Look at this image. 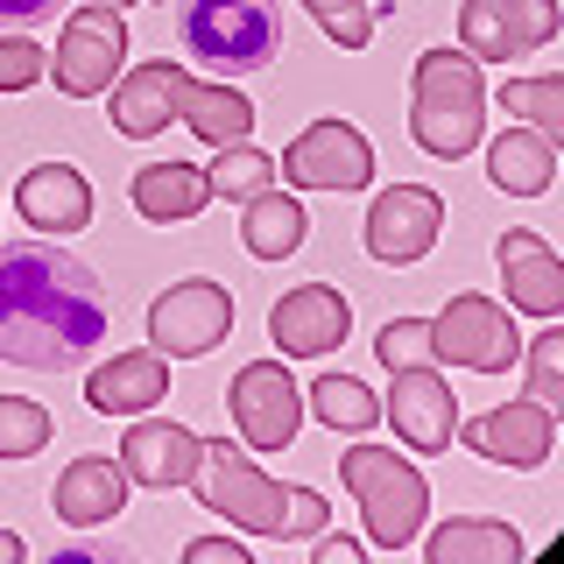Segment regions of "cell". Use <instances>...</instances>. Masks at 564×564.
<instances>
[{"mask_svg":"<svg viewBox=\"0 0 564 564\" xmlns=\"http://www.w3.org/2000/svg\"><path fill=\"white\" fill-rule=\"evenodd\" d=\"M106 339V290L57 240H0V360L70 375Z\"/></svg>","mask_w":564,"mask_h":564,"instance_id":"obj_1","label":"cell"},{"mask_svg":"<svg viewBox=\"0 0 564 564\" xmlns=\"http://www.w3.org/2000/svg\"><path fill=\"white\" fill-rule=\"evenodd\" d=\"M191 487H198V501L212 508V516L254 529V536H275V543L317 536V529H325V516H332L325 494L269 480V473L254 466V452L234 445V437H212V445L198 452V473H191Z\"/></svg>","mask_w":564,"mask_h":564,"instance_id":"obj_2","label":"cell"},{"mask_svg":"<svg viewBox=\"0 0 564 564\" xmlns=\"http://www.w3.org/2000/svg\"><path fill=\"white\" fill-rule=\"evenodd\" d=\"M410 134L423 155L458 163V155L480 149L487 134V85L480 64L466 50H423L416 57V93H410Z\"/></svg>","mask_w":564,"mask_h":564,"instance_id":"obj_3","label":"cell"},{"mask_svg":"<svg viewBox=\"0 0 564 564\" xmlns=\"http://www.w3.org/2000/svg\"><path fill=\"white\" fill-rule=\"evenodd\" d=\"M176 35L219 78H247L282 57V0H176Z\"/></svg>","mask_w":564,"mask_h":564,"instance_id":"obj_4","label":"cell"},{"mask_svg":"<svg viewBox=\"0 0 564 564\" xmlns=\"http://www.w3.org/2000/svg\"><path fill=\"white\" fill-rule=\"evenodd\" d=\"M339 480L352 487V501H360V516H367V543L402 551V543L423 536L431 480H423V466H416L410 452H395V445H352V452H339Z\"/></svg>","mask_w":564,"mask_h":564,"instance_id":"obj_5","label":"cell"},{"mask_svg":"<svg viewBox=\"0 0 564 564\" xmlns=\"http://www.w3.org/2000/svg\"><path fill=\"white\" fill-rule=\"evenodd\" d=\"M120 64H128V22H120V8H106V0H78V8L64 14L57 29V93L64 99H99L106 85L120 78Z\"/></svg>","mask_w":564,"mask_h":564,"instance_id":"obj_6","label":"cell"},{"mask_svg":"<svg viewBox=\"0 0 564 564\" xmlns=\"http://www.w3.org/2000/svg\"><path fill=\"white\" fill-rule=\"evenodd\" d=\"M431 360H452V367H473V375H508L522 360V332L494 296L480 290H458L445 311L431 317Z\"/></svg>","mask_w":564,"mask_h":564,"instance_id":"obj_7","label":"cell"},{"mask_svg":"<svg viewBox=\"0 0 564 564\" xmlns=\"http://www.w3.org/2000/svg\"><path fill=\"white\" fill-rule=\"evenodd\" d=\"M226 402H234L247 452H290V437L304 431V388L290 381L282 352L275 360H247L234 375V388H226Z\"/></svg>","mask_w":564,"mask_h":564,"instance_id":"obj_8","label":"cell"},{"mask_svg":"<svg viewBox=\"0 0 564 564\" xmlns=\"http://www.w3.org/2000/svg\"><path fill=\"white\" fill-rule=\"evenodd\" d=\"M282 184L296 191H367L375 184V149H367V134L352 128V120H311L304 134L282 149Z\"/></svg>","mask_w":564,"mask_h":564,"instance_id":"obj_9","label":"cell"},{"mask_svg":"<svg viewBox=\"0 0 564 564\" xmlns=\"http://www.w3.org/2000/svg\"><path fill=\"white\" fill-rule=\"evenodd\" d=\"M557 29H564L557 0H466V8H458V50H466L473 64L529 57V50H543Z\"/></svg>","mask_w":564,"mask_h":564,"instance_id":"obj_10","label":"cell"},{"mask_svg":"<svg viewBox=\"0 0 564 564\" xmlns=\"http://www.w3.org/2000/svg\"><path fill=\"white\" fill-rule=\"evenodd\" d=\"M234 332V296L219 290V282L191 275V282H170L163 296L149 304V346L163 352V360H198Z\"/></svg>","mask_w":564,"mask_h":564,"instance_id":"obj_11","label":"cell"},{"mask_svg":"<svg viewBox=\"0 0 564 564\" xmlns=\"http://www.w3.org/2000/svg\"><path fill=\"white\" fill-rule=\"evenodd\" d=\"M437 226H445V198L423 184H395L367 205V254L402 269V261H423L437 247Z\"/></svg>","mask_w":564,"mask_h":564,"instance_id":"obj_12","label":"cell"},{"mask_svg":"<svg viewBox=\"0 0 564 564\" xmlns=\"http://www.w3.org/2000/svg\"><path fill=\"white\" fill-rule=\"evenodd\" d=\"M395 375V388H388L381 416H395V437L410 452H452V431H458V395L445 388V375L437 367H388Z\"/></svg>","mask_w":564,"mask_h":564,"instance_id":"obj_13","label":"cell"},{"mask_svg":"<svg viewBox=\"0 0 564 564\" xmlns=\"http://www.w3.org/2000/svg\"><path fill=\"white\" fill-rule=\"evenodd\" d=\"M346 332H352V304L332 282H296L269 311V339H275L282 360H317V352H332Z\"/></svg>","mask_w":564,"mask_h":564,"instance_id":"obj_14","label":"cell"},{"mask_svg":"<svg viewBox=\"0 0 564 564\" xmlns=\"http://www.w3.org/2000/svg\"><path fill=\"white\" fill-rule=\"evenodd\" d=\"M198 452H205L198 431H184V423L141 410L134 431L120 437V473H128V487L170 494V487H191V473H198Z\"/></svg>","mask_w":564,"mask_h":564,"instance_id":"obj_15","label":"cell"},{"mask_svg":"<svg viewBox=\"0 0 564 564\" xmlns=\"http://www.w3.org/2000/svg\"><path fill=\"white\" fill-rule=\"evenodd\" d=\"M191 70L176 64V57H149V64H134L128 78H113L106 93H113V128L128 134V141H149V134H163L176 113H184V93H191Z\"/></svg>","mask_w":564,"mask_h":564,"instance_id":"obj_16","label":"cell"},{"mask_svg":"<svg viewBox=\"0 0 564 564\" xmlns=\"http://www.w3.org/2000/svg\"><path fill=\"white\" fill-rule=\"evenodd\" d=\"M466 445L480 458H494V466L529 473V466H543L551 445H557V410H543V402H529V395L501 402V410H487V416L466 423Z\"/></svg>","mask_w":564,"mask_h":564,"instance_id":"obj_17","label":"cell"},{"mask_svg":"<svg viewBox=\"0 0 564 564\" xmlns=\"http://www.w3.org/2000/svg\"><path fill=\"white\" fill-rule=\"evenodd\" d=\"M494 261H501V282H508V304L516 311H529V317L564 311V261L551 254V240H536L529 226H508Z\"/></svg>","mask_w":564,"mask_h":564,"instance_id":"obj_18","label":"cell"},{"mask_svg":"<svg viewBox=\"0 0 564 564\" xmlns=\"http://www.w3.org/2000/svg\"><path fill=\"white\" fill-rule=\"evenodd\" d=\"M14 212L35 226V234H78V226H93V184H85L70 163H35L22 170V184H14Z\"/></svg>","mask_w":564,"mask_h":564,"instance_id":"obj_19","label":"cell"},{"mask_svg":"<svg viewBox=\"0 0 564 564\" xmlns=\"http://www.w3.org/2000/svg\"><path fill=\"white\" fill-rule=\"evenodd\" d=\"M50 508H57V522H70V529L113 522L120 508H128V473H120V458L78 452V458L57 473V494H50Z\"/></svg>","mask_w":564,"mask_h":564,"instance_id":"obj_20","label":"cell"},{"mask_svg":"<svg viewBox=\"0 0 564 564\" xmlns=\"http://www.w3.org/2000/svg\"><path fill=\"white\" fill-rule=\"evenodd\" d=\"M170 395V367L163 352H113L106 367H93V381H85V402H93L99 416H141L155 410V402Z\"/></svg>","mask_w":564,"mask_h":564,"instance_id":"obj_21","label":"cell"},{"mask_svg":"<svg viewBox=\"0 0 564 564\" xmlns=\"http://www.w3.org/2000/svg\"><path fill=\"white\" fill-rule=\"evenodd\" d=\"M212 205V184H205V170L198 163H141L134 170V212L149 226H184V219H198V212Z\"/></svg>","mask_w":564,"mask_h":564,"instance_id":"obj_22","label":"cell"},{"mask_svg":"<svg viewBox=\"0 0 564 564\" xmlns=\"http://www.w3.org/2000/svg\"><path fill=\"white\" fill-rule=\"evenodd\" d=\"M487 176L508 191V198H543L551 176H557V141L536 134V128H508L487 149Z\"/></svg>","mask_w":564,"mask_h":564,"instance_id":"obj_23","label":"cell"},{"mask_svg":"<svg viewBox=\"0 0 564 564\" xmlns=\"http://www.w3.org/2000/svg\"><path fill=\"white\" fill-rule=\"evenodd\" d=\"M423 557L431 564H516L522 536L508 522H480V516H452L445 529L423 536Z\"/></svg>","mask_w":564,"mask_h":564,"instance_id":"obj_24","label":"cell"},{"mask_svg":"<svg viewBox=\"0 0 564 564\" xmlns=\"http://www.w3.org/2000/svg\"><path fill=\"white\" fill-rule=\"evenodd\" d=\"M247 205V219H240V240H247V254L254 261H282V254H296L304 247V205L290 198V191H254V198H240Z\"/></svg>","mask_w":564,"mask_h":564,"instance_id":"obj_25","label":"cell"},{"mask_svg":"<svg viewBox=\"0 0 564 564\" xmlns=\"http://www.w3.org/2000/svg\"><path fill=\"white\" fill-rule=\"evenodd\" d=\"M176 120H184L198 141H212V149L254 134V106H247L234 85H191V93H184V113H176Z\"/></svg>","mask_w":564,"mask_h":564,"instance_id":"obj_26","label":"cell"},{"mask_svg":"<svg viewBox=\"0 0 564 564\" xmlns=\"http://www.w3.org/2000/svg\"><path fill=\"white\" fill-rule=\"evenodd\" d=\"M304 395H311L317 423H332V431H375V423H381V402L367 395L352 375H317Z\"/></svg>","mask_w":564,"mask_h":564,"instance_id":"obj_27","label":"cell"},{"mask_svg":"<svg viewBox=\"0 0 564 564\" xmlns=\"http://www.w3.org/2000/svg\"><path fill=\"white\" fill-rule=\"evenodd\" d=\"M205 184H212V198H254V191L275 184V155H261L254 141H226L219 163L205 170Z\"/></svg>","mask_w":564,"mask_h":564,"instance_id":"obj_28","label":"cell"},{"mask_svg":"<svg viewBox=\"0 0 564 564\" xmlns=\"http://www.w3.org/2000/svg\"><path fill=\"white\" fill-rule=\"evenodd\" d=\"M501 106H508V113H522V128L564 141V78H557V70H551V78H508L501 85Z\"/></svg>","mask_w":564,"mask_h":564,"instance_id":"obj_29","label":"cell"},{"mask_svg":"<svg viewBox=\"0 0 564 564\" xmlns=\"http://www.w3.org/2000/svg\"><path fill=\"white\" fill-rule=\"evenodd\" d=\"M522 360H529V402L564 410V325H543L536 339H522Z\"/></svg>","mask_w":564,"mask_h":564,"instance_id":"obj_30","label":"cell"},{"mask_svg":"<svg viewBox=\"0 0 564 564\" xmlns=\"http://www.w3.org/2000/svg\"><path fill=\"white\" fill-rule=\"evenodd\" d=\"M50 410L43 402H29V395H0V458H29V452H43L50 445Z\"/></svg>","mask_w":564,"mask_h":564,"instance_id":"obj_31","label":"cell"},{"mask_svg":"<svg viewBox=\"0 0 564 564\" xmlns=\"http://www.w3.org/2000/svg\"><path fill=\"white\" fill-rule=\"evenodd\" d=\"M311 8V22L332 35V43H346V50H367L375 43V8L367 0H304Z\"/></svg>","mask_w":564,"mask_h":564,"instance_id":"obj_32","label":"cell"},{"mask_svg":"<svg viewBox=\"0 0 564 564\" xmlns=\"http://www.w3.org/2000/svg\"><path fill=\"white\" fill-rule=\"evenodd\" d=\"M50 57L29 43V29H8L0 35V93H29V85H43Z\"/></svg>","mask_w":564,"mask_h":564,"instance_id":"obj_33","label":"cell"},{"mask_svg":"<svg viewBox=\"0 0 564 564\" xmlns=\"http://www.w3.org/2000/svg\"><path fill=\"white\" fill-rule=\"evenodd\" d=\"M381 367H410V360H431V317H388L381 325Z\"/></svg>","mask_w":564,"mask_h":564,"instance_id":"obj_34","label":"cell"},{"mask_svg":"<svg viewBox=\"0 0 564 564\" xmlns=\"http://www.w3.org/2000/svg\"><path fill=\"white\" fill-rule=\"evenodd\" d=\"M57 8L64 0H0V29H43L57 22Z\"/></svg>","mask_w":564,"mask_h":564,"instance_id":"obj_35","label":"cell"},{"mask_svg":"<svg viewBox=\"0 0 564 564\" xmlns=\"http://www.w3.org/2000/svg\"><path fill=\"white\" fill-rule=\"evenodd\" d=\"M184 557H191V564H247V551H240L234 536H198Z\"/></svg>","mask_w":564,"mask_h":564,"instance_id":"obj_36","label":"cell"},{"mask_svg":"<svg viewBox=\"0 0 564 564\" xmlns=\"http://www.w3.org/2000/svg\"><path fill=\"white\" fill-rule=\"evenodd\" d=\"M317 536H325V529H317ZM317 564H360V543H352V536H325V543H317Z\"/></svg>","mask_w":564,"mask_h":564,"instance_id":"obj_37","label":"cell"},{"mask_svg":"<svg viewBox=\"0 0 564 564\" xmlns=\"http://www.w3.org/2000/svg\"><path fill=\"white\" fill-rule=\"evenodd\" d=\"M0 564H22V536L14 529H0Z\"/></svg>","mask_w":564,"mask_h":564,"instance_id":"obj_38","label":"cell"},{"mask_svg":"<svg viewBox=\"0 0 564 564\" xmlns=\"http://www.w3.org/2000/svg\"><path fill=\"white\" fill-rule=\"evenodd\" d=\"M106 8H128V0H106Z\"/></svg>","mask_w":564,"mask_h":564,"instance_id":"obj_39","label":"cell"}]
</instances>
